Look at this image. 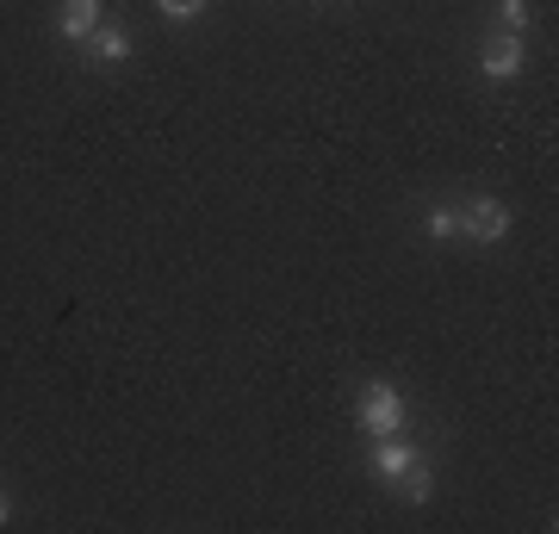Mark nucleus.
<instances>
[{"label":"nucleus","mask_w":559,"mask_h":534,"mask_svg":"<svg viewBox=\"0 0 559 534\" xmlns=\"http://www.w3.org/2000/svg\"><path fill=\"white\" fill-rule=\"evenodd\" d=\"M7 515H13V503H7V491H0V522H7Z\"/></svg>","instance_id":"9b49d317"},{"label":"nucleus","mask_w":559,"mask_h":534,"mask_svg":"<svg viewBox=\"0 0 559 534\" xmlns=\"http://www.w3.org/2000/svg\"><path fill=\"white\" fill-rule=\"evenodd\" d=\"M498 13H503V25H510V32H528V0H498Z\"/></svg>","instance_id":"1a4fd4ad"},{"label":"nucleus","mask_w":559,"mask_h":534,"mask_svg":"<svg viewBox=\"0 0 559 534\" xmlns=\"http://www.w3.org/2000/svg\"><path fill=\"white\" fill-rule=\"evenodd\" d=\"M404 416H411V404H404V392L392 379H367V385H360L355 423L367 436H404Z\"/></svg>","instance_id":"f257e3e1"},{"label":"nucleus","mask_w":559,"mask_h":534,"mask_svg":"<svg viewBox=\"0 0 559 534\" xmlns=\"http://www.w3.org/2000/svg\"><path fill=\"white\" fill-rule=\"evenodd\" d=\"M87 57L106 62V69H112V62H124V57H131V32L100 20V25H94V38H87Z\"/></svg>","instance_id":"39448f33"},{"label":"nucleus","mask_w":559,"mask_h":534,"mask_svg":"<svg viewBox=\"0 0 559 534\" xmlns=\"http://www.w3.org/2000/svg\"><path fill=\"white\" fill-rule=\"evenodd\" d=\"M100 25V0H62V38L69 44H87Z\"/></svg>","instance_id":"423d86ee"},{"label":"nucleus","mask_w":559,"mask_h":534,"mask_svg":"<svg viewBox=\"0 0 559 534\" xmlns=\"http://www.w3.org/2000/svg\"><path fill=\"white\" fill-rule=\"evenodd\" d=\"M411 466H417V448L404 436H373V478H380V485L399 491V478L411 473Z\"/></svg>","instance_id":"7ed1b4c3"},{"label":"nucleus","mask_w":559,"mask_h":534,"mask_svg":"<svg viewBox=\"0 0 559 534\" xmlns=\"http://www.w3.org/2000/svg\"><path fill=\"white\" fill-rule=\"evenodd\" d=\"M399 491H404V503H429V497H436V473H429V466H411V473L399 478Z\"/></svg>","instance_id":"0eeeda50"},{"label":"nucleus","mask_w":559,"mask_h":534,"mask_svg":"<svg viewBox=\"0 0 559 534\" xmlns=\"http://www.w3.org/2000/svg\"><path fill=\"white\" fill-rule=\"evenodd\" d=\"M429 237H436V242H454V237H460V212L436 205V212H429Z\"/></svg>","instance_id":"6e6552de"},{"label":"nucleus","mask_w":559,"mask_h":534,"mask_svg":"<svg viewBox=\"0 0 559 534\" xmlns=\"http://www.w3.org/2000/svg\"><path fill=\"white\" fill-rule=\"evenodd\" d=\"M479 69H485L491 81H516V75H522V38H516V32H503V38L485 44Z\"/></svg>","instance_id":"20e7f679"},{"label":"nucleus","mask_w":559,"mask_h":534,"mask_svg":"<svg viewBox=\"0 0 559 534\" xmlns=\"http://www.w3.org/2000/svg\"><path fill=\"white\" fill-rule=\"evenodd\" d=\"M162 13H168V20H193V13H205V0H156Z\"/></svg>","instance_id":"9d476101"},{"label":"nucleus","mask_w":559,"mask_h":534,"mask_svg":"<svg viewBox=\"0 0 559 534\" xmlns=\"http://www.w3.org/2000/svg\"><path fill=\"white\" fill-rule=\"evenodd\" d=\"M510 205L503 199H491V193H473L466 205H460V237L466 242H479V249H498L503 237H510Z\"/></svg>","instance_id":"f03ea898"}]
</instances>
